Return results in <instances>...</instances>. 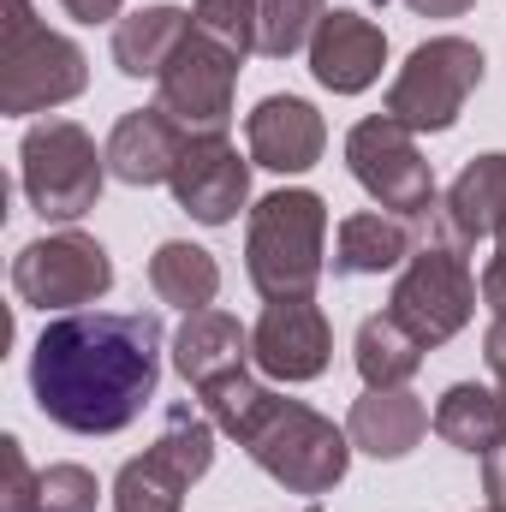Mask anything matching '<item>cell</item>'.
Instances as JSON below:
<instances>
[{
	"label": "cell",
	"instance_id": "4316f807",
	"mask_svg": "<svg viewBox=\"0 0 506 512\" xmlns=\"http://www.w3.org/2000/svg\"><path fill=\"white\" fill-rule=\"evenodd\" d=\"M191 24H197L209 42L233 48L239 60L256 54V0H197V6H191Z\"/></svg>",
	"mask_w": 506,
	"mask_h": 512
},
{
	"label": "cell",
	"instance_id": "4dcf8cb0",
	"mask_svg": "<svg viewBox=\"0 0 506 512\" xmlns=\"http://www.w3.org/2000/svg\"><path fill=\"white\" fill-rule=\"evenodd\" d=\"M60 6H66L78 24H108V18L120 24V6H126V0H60Z\"/></svg>",
	"mask_w": 506,
	"mask_h": 512
},
{
	"label": "cell",
	"instance_id": "484cf974",
	"mask_svg": "<svg viewBox=\"0 0 506 512\" xmlns=\"http://www.w3.org/2000/svg\"><path fill=\"white\" fill-rule=\"evenodd\" d=\"M274 393L256 382V376H221L215 387H203V411H209V423L221 429V435H233V441H245V429H251L256 417H262V405H268Z\"/></svg>",
	"mask_w": 506,
	"mask_h": 512
},
{
	"label": "cell",
	"instance_id": "ffe728a7",
	"mask_svg": "<svg viewBox=\"0 0 506 512\" xmlns=\"http://www.w3.org/2000/svg\"><path fill=\"white\" fill-rule=\"evenodd\" d=\"M191 36V12L185 6H143V12H126L114 24V66L126 78H161L167 60L185 48Z\"/></svg>",
	"mask_w": 506,
	"mask_h": 512
},
{
	"label": "cell",
	"instance_id": "1f68e13d",
	"mask_svg": "<svg viewBox=\"0 0 506 512\" xmlns=\"http://www.w3.org/2000/svg\"><path fill=\"white\" fill-rule=\"evenodd\" d=\"M483 495H489V507H506V447L483 459Z\"/></svg>",
	"mask_w": 506,
	"mask_h": 512
},
{
	"label": "cell",
	"instance_id": "d6a6232c",
	"mask_svg": "<svg viewBox=\"0 0 506 512\" xmlns=\"http://www.w3.org/2000/svg\"><path fill=\"white\" fill-rule=\"evenodd\" d=\"M483 358H489V370H495V382H501V399H506V322H489V334H483Z\"/></svg>",
	"mask_w": 506,
	"mask_h": 512
},
{
	"label": "cell",
	"instance_id": "603a6c76",
	"mask_svg": "<svg viewBox=\"0 0 506 512\" xmlns=\"http://www.w3.org/2000/svg\"><path fill=\"white\" fill-rule=\"evenodd\" d=\"M423 340L399 322V316H364L358 322V340H352V358H358V376L364 387H405L423 370Z\"/></svg>",
	"mask_w": 506,
	"mask_h": 512
},
{
	"label": "cell",
	"instance_id": "2e32d148",
	"mask_svg": "<svg viewBox=\"0 0 506 512\" xmlns=\"http://www.w3.org/2000/svg\"><path fill=\"white\" fill-rule=\"evenodd\" d=\"M191 131L179 126L167 108H131L108 137V173L126 185H167L179 155H185Z\"/></svg>",
	"mask_w": 506,
	"mask_h": 512
},
{
	"label": "cell",
	"instance_id": "ba28073f",
	"mask_svg": "<svg viewBox=\"0 0 506 512\" xmlns=\"http://www.w3.org/2000/svg\"><path fill=\"white\" fill-rule=\"evenodd\" d=\"M387 316H399L423 346H447L453 334H465V322L477 316V280L465 245H417L393 280Z\"/></svg>",
	"mask_w": 506,
	"mask_h": 512
},
{
	"label": "cell",
	"instance_id": "9a60e30c",
	"mask_svg": "<svg viewBox=\"0 0 506 512\" xmlns=\"http://www.w3.org/2000/svg\"><path fill=\"white\" fill-rule=\"evenodd\" d=\"M245 143L268 173H310L328 149V126L304 96H262L245 120Z\"/></svg>",
	"mask_w": 506,
	"mask_h": 512
},
{
	"label": "cell",
	"instance_id": "ac0fdd59",
	"mask_svg": "<svg viewBox=\"0 0 506 512\" xmlns=\"http://www.w3.org/2000/svg\"><path fill=\"white\" fill-rule=\"evenodd\" d=\"M429 429V411L411 387H364V399L346 417V435L370 459H405Z\"/></svg>",
	"mask_w": 506,
	"mask_h": 512
},
{
	"label": "cell",
	"instance_id": "e575fe53",
	"mask_svg": "<svg viewBox=\"0 0 506 512\" xmlns=\"http://www.w3.org/2000/svg\"><path fill=\"white\" fill-rule=\"evenodd\" d=\"M483 512H506V507H483Z\"/></svg>",
	"mask_w": 506,
	"mask_h": 512
},
{
	"label": "cell",
	"instance_id": "5b68a950",
	"mask_svg": "<svg viewBox=\"0 0 506 512\" xmlns=\"http://www.w3.org/2000/svg\"><path fill=\"white\" fill-rule=\"evenodd\" d=\"M18 179L42 221H78L102 197L108 149H96V137L72 120H42L18 143Z\"/></svg>",
	"mask_w": 506,
	"mask_h": 512
},
{
	"label": "cell",
	"instance_id": "83f0119b",
	"mask_svg": "<svg viewBox=\"0 0 506 512\" xmlns=\"http://www.w3.org/2000/svg\"><path fill=\"white\" fill-rule=\"evenodd\" d=\"M96 495L102 483L84 465H48L36 477V512H96Z\"/></svg>",
	"mask_w": 506,
	"mask_h": 512
},
{
	"label": "cell",
	"instance_id": "f1b7e54d",
	"mask_svg": "<svg viewBox=\"0 0 506 512\" xmlns=\"http://www.w3.org/2000/svg\"><path fill=\"white\" fill-rule=\"evenodd\" d=\"M0 465H6V483H0V512H36V477H42V471H30V465H24L18 435H6V441H0Z\"/></svg>",
	"mask_w": 506,
	"mask_h": 512
},
{
	"label": "cell",
	"instance_id": "7a4b0ae2",
	"mask_svg": "<svg viewBox=\"0 0 506 512\" xmlns=\"http://www.w3.org/2000/svg\"><path fill=\"white\" fill-rule=\"evenodd\" d=\"M328 268V203L316 191H268L245 227V274L274 298H310Z\"/></svg>",
	"mask_w": 506,
	"mask_h": 512
},
{
	"label": "cell",
	"instance_id": "3957f363",
	"mask_svg": "<svg viewBox=\"0 0 506 512\" xmlns=\"http://www.w3.org/2000/svg\"><path fill=\"white\" fill-rule=\"evenodd\" d=\"M90 60L72 36L48 30L30 0H0V114H48L84 96Z\"/></svg>",
	"mask_w": 506,
	"mask_h": 512
},
{
	"label": "cell",
	"instance_id": "836d02e7",
	"mask_svg": "<svg viewBox=\"0 0 506 512\" xmlns=\"http://www.w3.org/2000/svg\"><path fill=\"white\" fill-rule=\"evenodd\" d=\"M417 18H459V12H471L477 0H405Z\"/></svg>",
	"mask_w": 506,
	"mask_h": 512
},
{
	"label": "cell",
	"instance_id": "8fae6325",
	"mask_svg": "<svg viewBox=\"0 0 506 512\" xmlns=\"http://www.w3.org/2000/svg\"><path fill=\"white\" fill-rule=\"evenodd\" d=\"M233 84H239V54L221 48V42H209V36L191 24L185 48H179V54L167 60V72L155 78V90H161L155 108H167L185 131H221L227 114H233Z\"/></svg>",
	"mask_w": 506,
	"mask_h": 512
},
{
	"label": "cell",
	"instance_id": "9c48e42d",
	"mask_svg": "<svg viewBox=\"0 0 506 512\" xmlns=\"http://www.w3.org/2000/svg\"><path fill=\"white\" fill-rule=\"evenodd\" d=\"M114 286V262L90 233H48L12 256V292L30 310H84Z\"/></svg>",
	"mask_w": 506,
	"mask_h": 512
},
{
	"label": "cell",
	"instance_id": "277c9868",
	"mask_svg": "<svg viewBox=\"0 0 506 512\" xmlns=\"http://www.w3.org/2000/svg\"><path fill=\"white\" fill-rule=\"evenodd\" d=\"M239 447L286 495H328L352 465V435L334 429L322 411H310L298 399H280V393L262 405V417L245 429Z\"/></svg>",
	"mask_w": 506,
	"mask_h": 512
},
{
	"label": "cell",
	"instance_id": "d6986e66",
	"mask_svg": "<svg viewBox=\"0 0 506 512\" xmlns=\"http://www.w3.org/2000/svg\"><path fill=\"white\" fill-rule=\"evenodd\" d=\"M417 251V233L405 215H381V209H364V215H346L340 233H334V274H393L405 268V256Z\"/></svg>",
	"mask_w": 506,
	"mask_h": 512
},
{
	"label": "cell",
	"instance_id": "d4e9b609",
	"mask_svg": "<svg viewBox=\"0 0 506 512\" xmlns=\"http://www.w3.org/2000/svg\"><path fill=\"white\" fill-rule=\"evenodd\" d=\"M322 18H328V0H256V54L292 60L298 48H310Z\"/></svg>",
	"mask_w": 506,
	"mask_h": 512
},
{
	"label": "cell",
	"instance_id": "cb8c5ba5",
	"mask_svg": "<svg viewBox=\"0 0 506 512\" xmlns=\"http://www.w3.org/2000/svg\"><path fill=\"white\" fill-rule=\"evenodd\" d=\"M149 286L161 304L173 310H209L215 292H221V262L203 251V245H185V239H167L161 251L149 256Z\"/></svg>",
	"mask_w": 506,
	"mask_h": 512
},
{
	"label": "cell",
	"instance_id": "f546056e",
	"mask_svg": "<svg viewBox=\"0 0 506 512\" xmlns=\"http://www.w3.org/2000/svg\"><path fill=\"white\" fill-rule=\"evenodd\" d=\"M483 304L495 310V322H506V245L489 256V268H483Z\"/></svg>",
	"mask_w": 506,
	"mask_h": 512
},
{
	"label": "cell",
	"instance_id": "e0dca14e",
	"mask_svg": "<svg viewBox=\"0 0 506 512\" xmlns=\"http://www.w3.org/2000/svg\"><path fill=\"white\" fill-rule=\"evenodd\" d=\"M245 358H251V334L227 310H191L179 322V334H173V370L197 387V393L215 387L221 376H239Z\"/></svg>",
	"mask_w": 506,
	"mask_h": 512
},
{
	"label": "cell",
	"instance_id": "6da1fadb",
	"mask_svg": "<svg viewBox=\"0 0 506 512\" xmlns=\"http://www.w3.org/2000/svg\"><path fill=\"white\" fill-rule=\"evenodd\" d=\"M161 387V316L155 310H66L30 352L36 411L72 435H120Z\"/></svg>",
	"mask_w": 506,
	"mask_h": 512
},
{
	"label": "cell",
	"instance_id": "5bb4252c",
	"mask_svg": "<svg viewBox=\"0 0 506 512\" xmlns=\"http://www.w3.org/2000/svg\"><path fill=\"white\" fill-rule=\"evenodd\" d=\"M381 66H387V36H381V24H370L364 12H346L340 6V12H328L316 24V36H310V72H316L322 90L364 96L381 78Z\"/></svg>",
	"mask_w": 506,
	"mask_h": 512
},
{
	"label": "cell",
	"instance_id": "52a82bcc",
	"mask_svg": "<svg viewBox=\"0 0 506 512\" xmlns=\"http://www.w3.org/2000/svg\"><path fill=\"white\" fill-rule=\"evenodd\" d=\"M215 465V423L191 405H173L155 447L114 477V512H179L185 489Z\"/></svg>",
	"mask_w": 506,
	"mask_h": 512
},
{
	"label": "cell",
	"instance_id": "44dd1931",
	"mask_svg": "<svg viewBox=\"0 0 506 512\" xmlns=\"http://www.w3.org/2000/svg\"><path fill=\"white\" fill-rule=\"evenodd\" d=\"M441 203H447L453 227L465 233V245H477V239L506 245V155H477Z\"/></svg>",
	"mask_w": 506,
	"mask_h": 512
},
{
	"label": "cell",
	"instance_id": "4fadbf2b",
	"mask_svg": "<svg viewBox=\"0 0 506 512\" xmlns=\"http://www.w3.org/2000/svg\"><path fill=\"white\" fill-rule=\"evenodd\" d=\"M251 358L274 382H316L334 358V328L310 298H274L251 328Z\"/></svg>",
	"mask_w": 506,
	"mask_h": 512
},
{
	"label": "cell",
	"instance_id": "30bf717a",
	"mask_svg": "<svg viewBox=\"0 0 506 512\" xmlns=\"http://www.w3.org/2000/svg\"><path fill=\"white\" fill-rule=\"evenodd\" d=\"M346 167L352 179L376 197L387 215H423L435 203V167L417 149V131H405L393 114L358 120L346 131Z\"/></svg>",
	"mask_w": 506,
	"mask_h": 512
},
{
	"label": "cell",
	"instance_id": "7c38bea8",
	"mask_svg": "<svg viewBox=\"0 0 506 512\" xmlns=\"http://www.w3.org/2000/svg\"><path fill=\"white\" fill-rule=\"evenodd\" d=\"M167 185H173V197H179V209L191 221L227 227L251 203V161L239 155V143L227 131H191V143H185Z\"/></svg>",
	"mask_w": 506,
	"mask_h": 512
},
{
	"label": "cell",
	"instance_id": "8992f818",
	"mask_svg": "<svg viewBox=\"0 0 506 512\" xmlns=\"http://www.w3.org/2000/svg\"><path fill=\"white\" fill-rule=\"evenodd\" d=\"M483 48L465 36H429L411 48V60L399 66L393 90H387V114L405 131H453L471 90L483 84Z\"/></svg>",
	"mask_w": 506,
	"mask_h": 512
},
{
	"label": "cell",
	"instance_id": "7402d4cb",
	"mask_svg": "<svg viewBox=\"0 0 506 512\" xmlns=\"http://www.w3.org/2000/svg\"><path fill=\"white\" fill-rule=\"evenodd\" d=\"M435 435L447 447H459V453L489 459L495 447H506V399L489 393V387H477V382L447 387L441 405H435Z\"/></svg>",
	"mask_w": 506,
	"mask_h": 512
}]
</instances>
